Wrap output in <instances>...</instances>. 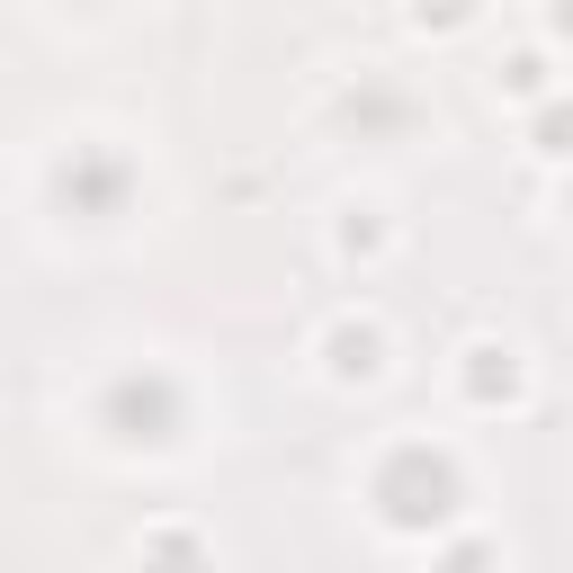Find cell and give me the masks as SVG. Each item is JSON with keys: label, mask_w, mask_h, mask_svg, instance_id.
<instances>
[{"label": "cell", "mask_w": 573, "mask_h": 573, "mask_svg": "<svg viewBox=\"0 0 573 573\" xmlns=\"http://www.w3.org/2000/svg\"><path fill=\"white\" fill-rule=\"evenodd\" d=\"M547 153H573V117H547Z\"/></svg>", "instance_id": "obj_1"}]
</instances>
